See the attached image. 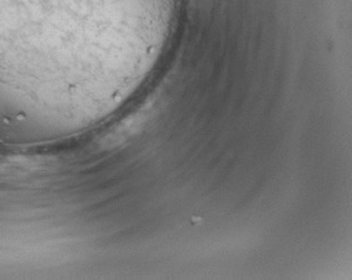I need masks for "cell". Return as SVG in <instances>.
<instances>
[{"mask_svg": "<svg viewBox=\"0 0 352 280\" xmlns=\"http://www.w3.org/2000/svg\"><path fill=\"white\" fill-rule=\"evenodd\" d=\"M165 0H0V93L80 100L135 65Z\"/></svg>", "mask_w": 352, "mask_h": 280, "instance_id": "cell-1", "label": "cell"}]
</instances>
